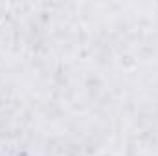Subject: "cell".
<instances>
[{
  "instance_id": "cell-1",
  "label": "cell",
  "mask_w": 158,
  "mask_h": 156,
  "mask_svg": "<svg viewBox=\"0 0 158 156\" xmlns=\"http://www.w3.org/2000/svg\"><path fill=\"white\" fill-rule=\"evenodd\" d=\"M7 11H9V4L0 2V24L4 22V18H6V15H7Z\"/></svg>"
}]
</instances>
